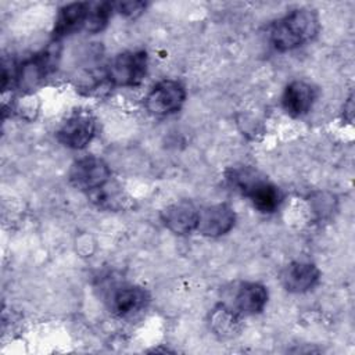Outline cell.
<instances>
[{
  "label": "cell",
  "mask_w": 355,
  "mask_h": 355,
  "mask_svg": "<svg viewBox=\"0 0 355 355\" xmlns=\"http://www.w3.org/2000/svg\"><path fill=\"white\" fill-rule=\"evenodd\" d=\"M318 32V14L311 8L301 7L275 21L270 26L269 37L276 50L290 51L312 40Z\"/></svg>",
  "instance_id": "1"
},
{
  "label": "cell",
  "mask_w": 355,
  "mask_h": 355,
  "mask_svg": "<svg viewBox=\"0 0 355 355\" xmlns=\"http://www.w3.org/2000/svg\"><path fill=\"white\" fill-rule=\"evenodd\" d=\"M226 178L227 182L244 197H247L254 208H257L259 212L272 214L283 201L280 189L252 168L243 166L230 169Z\"/></svg>",
  "instance_id": "2"
},
{
  "label": "cell",
  "mask_w": 355,
  "mask_h": 355,
  "mask_svg": "<svg viewBox=\"0 0 355 355\" xmlns=\"http://www.w3.org/2000/svg\"><path fill=\"white\" fill-rule=\"evenodd\" d=\"M60 58V49L53 43L47 49L36 53L15 68L14 83L19 90L31 93L37 89L55 71Z\"/></svg>",
  "instance_id": "3"
},
{
  "label": "cell",
  "mask_w": 355,
  "mask_h": 355,
  "mask_svg": "<svg viewBox=\"0 0 355 355\" xmlns=\"http://www.w3.org/2000/svg\"><path fill=\"white\" fill-rule=\"evenodd\" d=\"M148 57L144 50H128L116 54L105 67V80L111 86H139L147 73Z\"/></svg>",
  "instance_id": "4"
},
{
  "label": "cell",
  "mask_w": 355,
  "mask_h": 355,
  "mask_svg": "<svg viewBox=\"0 0 355 355\" xmlns=\"http://www.w3.org/2000/svg\"><path fill=\"white\" fill-rule=\"evenodd\" d=\"M97 122L94 115L85 108L72 111L58 128L57 140L72 150H82L87 147L96 136Z\"/></svg>",
  "instance_id": "5"
},
{
  "label": "cell",
  "mask_w": 355,
  "mask_h": 355,
  "mask_svg": "<svg viewBox=\"0 0 355 355\" xmlns=\"http://www.w3.org/2000/svg\"><path fill=\"white\" fill-rule=\"evenodd\" d=\"M68 179L75 189L92 193L110 182L111 169L103 158L87 155L71 165Z\"/></svg>",
  "instance_id": "6"
},
{
  "label": "cell",
  "mask_w": 355,
  "mask_h": 355,
  "mask_svg": "<svg viewBox=\"0 0 355 355\" xmlns=\"http://www.w3.org/2000/svg\"><path fill=\"white\" fill-rule=\"evenodd\" d=\"M186 100L184 86L172 79H165L157 83L146 96V110L153 115H169L179 111Z\"/></svg>",
  "instance_id": "7"
},
{
  "label": "cell",
  "mask_w": 355,
  "mask_h": 355,
  "mask_svg": "<svg viewBox=\"0 0 355 355\" xmlns=\"http://www.w3.org/2000/svg\"><path fill=\"white\" fill-rule=\"evenodd\" d=\"M268 298L269 294L263 284L257 282H244L233 290V294L230 295L232 305H225L237 315L250 316L262 312L268 304Z\"/></svg>",
  "instance_id": "8"
},
{
  "label": "cell",
  "mask_w": 355,
  "mask_h": 355,
  "mask_svg": "<svg viewBox=\"0 0 355 355\" xmlns=\"http://www.w3.org/2000/svg\"><path fill=\"white\" fill-rule=\"evenodd\" d=\"M200 209L189 200H180L166 205L161 211V220L172 233L186 236L197 230Z\"/></svg>",
  "instance_id": "9"
},
{
  "label": "cell",
  "mask_w": 355,
  "mask_h": 355,
  "mask_svg": "<svg viewBox=\"0 0 355 355\" xmlns=\"http://www.w3.org/2000/svg\"><path fill=\"white\" fill-rule=\"evenodd\" d=\"M236 222L234 209L227 204H214L200 211L197 232L207 237H219L230 232Z\"/></svg>",
  "instance_id": "10"
},
{
  "label": "cell",
  "mask_w": 355,
  "mask_h": 355,
  "mask_svg": "<svg viewBox=\"0 0 355 355\" xmlns=\"http://www.w3.org/2000/svg\"><path fill=\"white\" fill-rule=\"evenodd\" d=\"M316 100V89L305 80L290 82L282 96L283 110L293 118L308 114Z\"/></svg>",
  "instance_id": "11"
},
{
  "label": "cell",
  "mask_w": 355,
  "mask_h": 355,
  "mask_svg": "<svg viewBox=\"0 0 355 355\" xmlns=\"http://www.w3.org/2000/svg\"><path fill=\"white\" fill-rule=\"evenodd\" d=\"M150 302V294L139 286H126L112 293L110 311L118 318H130L141 312Z\"/></svg>",
  "instance_id": "12"
},
{
  "label": "cell",
  "mask_w": 355,
  "mask_h": 355,
  "mask_svg": "<svg viewBox=\"0 0 355 355\" xmlns=\"http://www.w3.org/2000/svg\"><path fill=\"white\" fill-rule=\"evenodd\" d=\"M90 6L92 3L87 1H75L61 7L57 14L53 29L54 40L57 42L65 36H69L78 31L85 29Z\"/></svg>",
  "instance_id": "13"
},
{
  "label": "cell",
  "mask_w": 355,
  "mask_h": 355,
  "mask_svg": "<svg viewBox=\"0 0 355 355\" xmlns=\"http://www.w3.org/2000/svg\"><path fill=\"white\" fill-rule=\"evenodd\" d=\"M320 272L315 263L305 261H294L282 272V284L290 293H305L316 286Z\"/></svg>",
  "instance_id": "14"
},
{
  "label": "cell",
  "mask_w": 355,
  "mask_h": 355,
  "mask_svg": "<svg viewBox=\"0 0 355 355\" xmlns=\"http://www.w3.org/2000/svg\"><path fill=\"white\" fill-rule=\"evenodd\" d=\"M114 10H115L114 4L108 3V1L92 4L85 31L89 33H97V32L103 31L107 26Z\"/></svg>",
  "instance_id": "15"
},
{
  "label": "cell",
  "mask_w": 355,
  "mask_h": 355,
  "mask_svg": "<svg viewBox=\"0 0 355 355\" xmlns=\"http://www.w3.org/2000/svg\"><path fill=\"white\" fill-rule=\"evenodd\" d=\"M237 323L239 315L225 304H220L218 308L214 309L211 324L216 333L222 336H230L233 334V331H236Z\"/></svg>",
  "instance_id": "16"
},
{
  "label": "cell",
  "mask_w": 355,
  "mask_h": 355,
  "mask_svg": "<svg viewBox=\"0 0 355 355\" xmlns=\"http://www.w3.org/2000/svg\"><path fill=\"white\" fill-rule=\"evenodd\" d=\"M114 8L126 18H136L144 12L147 3L144 1H122L114 4Z\"/></svg>",
  "instance_id": "17"
}]
</instances>
